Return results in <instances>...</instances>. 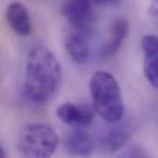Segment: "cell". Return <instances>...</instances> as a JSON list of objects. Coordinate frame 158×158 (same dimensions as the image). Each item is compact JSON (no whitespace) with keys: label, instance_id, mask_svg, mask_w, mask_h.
I'll return each instance as SVG.
<instances>
[{"label":"cell","instance_id":"7c38bea8","mask_svg":"<svg viewBox=\"0 0 158 158\" xmlns=\"http://www.w3.org/2000/svg\"><path fill=\"white\" fill-rule=\"evenodd\" d=\"M119 158H151L145 150L140 146H132L129 148Z\"/></svg>","mask_w":158,"mask_h":158},{"label":"cell","instance_id":"ba28073f","mask_svg":"<svg viewBox=\"0 0 158 158\" xmlns=\"http://www.w3.org/2000/svg\"><path fill=\"white\" fill-rule=\"evenodd\" d=\"M6 19L10 28L20 36H29L32 31L31 19L27 7L19 2L9 4L6 10Z\"/></svg>","mask_w":158,"mask_h":158},{"label":"cell","instance_id":"52a82bcc","mask_svg":"<svg viewBox=\"0 0 158 158\" xmlns=\"http://www.w3.org/2000/svg\"><path fill=\"white\" fill-rule=\"evenodd\" d=\"M130 31L129 20L124 18L116 19L109 29V35L107 41L102 47L101 55L104 58L114 56L121 47V44L127 38Z\"/></svg>","mask_w":158,"mask_h":158},{"label":"cell","instance_id":"9c48e42d","mask_svg":"<svg viewBox=\"0 0 158 158\" xmlns=\"http://www.w3.org/2000/svg\"><path fill=\"white\" fill-rule=\"evenodd\" d=\"M65 148L72 156L89 157L94 151V143L92 136L86 131L77 129L66 138Z\"/></svg>","mask_w":158,"mask_h":158},{"label":"cell","instance_id":"7a4b0ae2","mask_svg":"<svg viewBox=\"0 0 158 158\" xmlns=\"http://www.w3.org/2000/svg\"><path fill=\"white\" fill-rule=\"evenodd\" d=\"M90 93L94 110L109 123L118 122L124 114V102L119 84L114 75L96 71L90 81Z\"/></svg>","mask_w":158,"mask_h":158},{"label":"cell","instance_id":"4fadbf2b","mask_svg":"<svg viewBox=\"0 0 158 158\" xmlns=\"http://www.w3.org/2000/svg\"><path fill=\"white\" fill-rule=\"evenodd\" d=\"M94 4H96V5H99V6H118L119 4H121L120 1H114V0H99V1H94Z\"/></svg>","mask_w":158,"mask_h":158},{"label":"cell","instance_id":"5b68a950","mask_svg":"<svg viewBox=\"0 0 158 158\" xmlns=\"http://www.w3.org/2000/svg\"><path fill=\"white\" fill-rule=\"evenodd\" d=\"M56 116L65 124L84 127L94 121L95 113L94 109L88 105L66 103L58 106Z\"/></svg>","mask_w":158,"mask_h":158},{"label":"cell","instance_id":"8fae6325","mask_svg":"<svg viewBox=\"0 0 158 158\" xmlns=\"http://www.w3.org/2000/svg\"><path fill=\"white\" fill-rule=\"evenodd\" d=\"M131 136V132L128 126H116L104 135L101 143L106 152L114 153L120 150L127 143Z\"/></svg>","mask_w":158,"mask_h":158},{"label":"cell","instance_id":"277c9868","mask_svg":"<svg viewBox=\"0 0 158 158\" xmlns=\"http://www.w3.org/2000/svg\"><path fill=\"white\" fill-rule=\"evenodd\" d=\"M61 12L73 31L89 38L93 36L96 22L94 3L90 1H67L61 6Z\"/></svg>","mask_w":158,"mask_h":158},{"label":"cell","instance_id":"5bb4252c","mask_svg":"<svg viewBox=\"0 0 158 158\" xmlns=\"http://www.w3.org/2000/svg\"><path fill=\"white\" fill-rule=\"evenodd\" d=\"M0 158H6V154H5L4 148L1 143H0Z\"/></svg>","mask_w":158,"mask_h":158},{"label":"cell","instance_id":"6da1fadb","mask_svg":"<svg viewBox=\"0 0 158 158\" xmlns=\"http://www.w3.org/2000/svg\"><path fill=\"white\" fill-rule=\"evenodd\" d=\"M61 80L60 64L54 53L44 45L33 47L28 54L23 94L33 104H44L56 94Z\"/></svg>","mask_w":158,"mask_h":158},{"label":"cell","instance_id":"8992f818","mask_svg":"<svg viewBox=\"0 0 158 158\" xmlns=\"http://www.w3.org/2000/svg\"><path fill=\"white\" fill-rule=\"evenodd\" d=\"M143 50L144 54L143 69L144 74L153 86L156 89L158 86V40L154 34L145 35L142 41Z\"/></svg>","mask_w":158,"mask_h":158},{"label":"cell","instance_id":"3957f363","mask_svg":"<svg viewBox=\"0 0 158 158\" xmlns=\"http://www.w3.org/2000/svg\"><path fill=\"white\" fill-rule=\"evenodd\" d=\"M58 143V136L51 127L32 123L20 131L17 148L21 158H50L56 151Z\"/></svg>","mask_w":158,"mask_h":158},{"label":"cell","instance_id":"30bf717a","mask_svg":"<svg viewBox=\"0 0 158 158\" xmlns=\"http://www.w3.org/2000/svg\"><path fill=\"white\" fill-rule=\"evenodd\" d=\"M90 38L79 32L71 31L67 34L65 45L72 60L78 64H83L88 60L90 54Z\"/></svg>","mask_w":158,"mask_h":158}]
</instances>
